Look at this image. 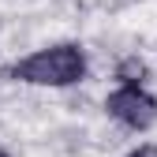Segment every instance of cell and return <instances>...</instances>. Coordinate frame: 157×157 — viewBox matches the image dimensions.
Here are the masks:
<instances>
[{
    "label": "cell",
    "instance_id": "obj_1",
    "mask_svg": "<svg viewBox=\"0 0 157 157\" xmlns=\"http://www.w3.org/2000/svg\"><path fill=\"white\" fill-rule=\"evenodd\" d=\"M11 82H26V86H49V90H64L86 78V49L78 41H56L45 45L23 60H11L4 71Z\"/></svg>",
    "mask_w": 157,
    "mask_h": 157
},
{
    "label": "cell",
    "instance_id": "obj_2",
    "mask_svg": "<svg viewBox=\"0 0 157 157\" xmlns=\"http://www.w3.org/2000/svg\"><path fill=\"white\" fill-rule=\"evenodd\" d=\"M105 112L127 131H150L157 124V97L146 90V82H120L105 97Z\"/></svg>",
    "mask_w": 157,
    "mask_h": 157
},
{
    "label": "cell",
    "instance_id": "obj_3",
    "mask_svg": "<svg viewBox=\"0 0 157 157\" xmlns=\"http://www.w3.org/2000/svg\"><path fill=\"white\" fill-rule=\"evenodd\" d=\"M116 78H120V82H146L150 67H146L142 56H124V60L116 64Z\"/></svg>",
    "mask_w": 157,
    "mask_h": 157
},
{
    "label": "cell",
    "instance_id": "obj_4",
    "mask_svg": "<svg viewBox=\"0 0 157 157\" xmlns=\"http://www.w3.org/2000/svg\"><path fill=\"white\" fill-rule=\"evenodd\" d=\"M124 157H157V146H153V142H142V146H135V150L124 153Z\"/></svg>",
    "mask_w": 157,
    "mask_h": 157
},
{
    "label": "cell",
    "instance_id": "obj_5",
    "mask_svg": "<svg viewBox=\"0 0 157 157\" xmlns=\"http://www.w3.org/2000/svg\"><path fill=\"white\" fill-rule=\"evenodd\" d=\"M0 157H11V153H8V150H4V146H0Z\"/></svg>",
    "mask_w": 157,
    "mask_h": 157
}]
</instances>
